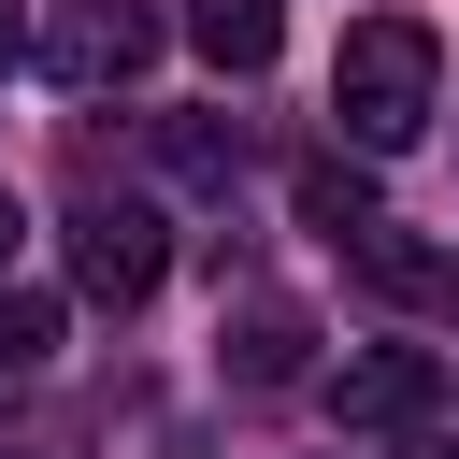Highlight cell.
<instances>
[{"instance_id":"cell-1","label":"cell","mask_w":459,"mask_h":459,"mask_svg":"<svg viewBox=\"0 0 459 459\" xmlns=\"http://www.w3.org/2000/svg\"><path fill=\"white\" fill-rule=\"evenodd\" d=\"M330 115H344L359 158L416 143V129L445 115V43H430V14H359L344 57H330Z\"/></svg>"},{"instance_id":"cell-2","label":"cell","mask_w":459,"mask_h":459,"mask_svg":"<svg viewBox=\"0 0 459 459\" xmlns=\"http://www.w3.org/2000/svg\"><path fill=\"white\" fill-rule=\"evenodd\" d=\"M57 258H72V287H86L100 316H129V301H158V273H172V230H158V201H129V186H86V201L57 215Z\"/></svg>"},{"instance_id":"cell-3","label":"cell","mask_w":459,"mask_h":459,"mask_svg":"<svg viewBox=\"0 0 459 459\" xmlns=\"http://www.w3.org/2000/svg\"><path fill=\"white\" fill-rule=\"evenodd\" d=\"M158 43H172V14H158V0H57V14H43V72H57V86H86V100H100V86H143V72H158Z\"/></svg>"},{"instance_id":"cell-4","label":"cell","mask_w":459,"mask_h":459,"mask_svg":"<svg viewBox=\"0 0 459 459\" xmlns=\"http://www.w3.org/2000/svg\"><path fill=\"white\" fill-rule=\"evenodd\" d=\"M430 402H445V359L430 344H344L330 359V416L344 430H416Z\"/></svg>"},{"instance_id":"cell-5","label":"cell","mask_w":459,"mask_h":459,"mask_svg":"<svg viewBox=\"0 0 459 459\" xmlns=\"http://www.w3.org/2000/svg\"><path fill=\"white\" fill-rule=\"evenodd\" d=\"M215 359H230V387H301V373H316V316L258 287V301L215 330Z\"/></svg>"},{"instance_id":"cell-6","label":"cell","mask_w":459,"mask_h":459,"mask_svg":"<svg viewBox=\"0 0 459 459\" xmlns=\"http://www.w3.org/2000/svg\"><path fill=\"white\" fill-rule=\"evenodd\" d=\"M186 43H201L215 72H273V43H287V0H186Z\"/></svg>"},{"instance_id":"cell-7","label":"cell","mask_w":459,"mask_h":459,"mask_svg":"<svg viewBox=\"0 0 459 459\" xmlns=\"http://www.w3.org/2000/svg\"><path fill=\"white\" fill-rule=\"evenodd\" d=\"M158 172L172 186H230L244 172V115H158Z\"/></svg>"},{"instance_id":"cell-8","label":"cell","mask_w":459,"mask_h":459,"mask_svg":"<svg viewBox=\"0 0 459 459\" xmlns=\"http://www.w3.org/2000/svg\"><path fill=\"white\" fill-rule=\"evenodd\" d=\"M301 230H330V244L387 230V215H373V158H301Z\"/></svg>"},{"instance_id":"cell-9","label":"cell","mask_w":459,"mask_h":459,"mask_svg":"<svg viewBox=\"0 0 459 459\" xmlns=\"http://www.w3.org/2000/svg\"><path fill=\"white\" fill-rule=\"evenodd\" d=\"M359 273H373L387 301H445V258H430V244H402V230H359Z\"/></svg>"},{"instance_id":"cell-10","label":"cell","mask_w":459,"mask_h":459,"mask_svg":"<svg viewBox=\"0 0 459 459\" xmlns=\"http://www.w3.org/2000/svg\"><path fill=\"white\" fill-rule=\"evenodd\" d=\"M57 359V301L43 287H0V373H43Z\"/></svg>"},{"instance_id":"cell-11","label":"cell","mask_w":459,"mask_h":459,"mask_svg":"<svg viewBox=\"0 0 459 459\" xmlns=\"http://www.w3.org/2000/svg\"><path fill=\"white\" fill-rule=\"evenodd\" d=\"M14 57H29V14H14V0H0V72H14Z\"/></svg>"},{"instance_id":"cell-12","label":"cell","mask_w":459,"mask_h":459,"mask_svg":"<svg viewBox=\"0 0 459 459\" xmlns=\"http://www.w3.org/2000/svg\"><path fill=\"white\" fill-rule=\"evenodd\" d=\"M14 244H29V215H14V201H0V273H14Z\"/></svg>"},{"instance_id":"cell-13","label":"cell","mask_w":459,"mask_h":459,"mask_svg":"<svg viewBox=\"0 0 459 459\" xmlns=\"http://www.w3.org/2000/svg\"><path fill=\"white\" fill-rule=\"evenodd\" d=\"M0 459H43V445H29V430H0Z\"/></svg>"},{"instance_id":"cell-14","label":"cell","mask_w":459,"mask_h":459,"mask_svg":"<svg viewBox=\"0 0 459 459\" xmlns=\"http://www.w3.org/2000/svg\"><path fill=\"white\" fill-rule=\"evenodd\" d=\"M445 301H459V258H445Z\"/></svg>"},{"instance_id":"cell-15","label":"cell","mask_w":459,"mask_h":459,"mask_svg":"<svg viewBox=\"0 0 459 459\" xmlns=\"http://www.w3.org/2000/svg\"><path fill=\"white\" fill-rule=\"evenodd\" d=\"M430 459H459V445H430Z\"/></svg>"}]
</instances>
